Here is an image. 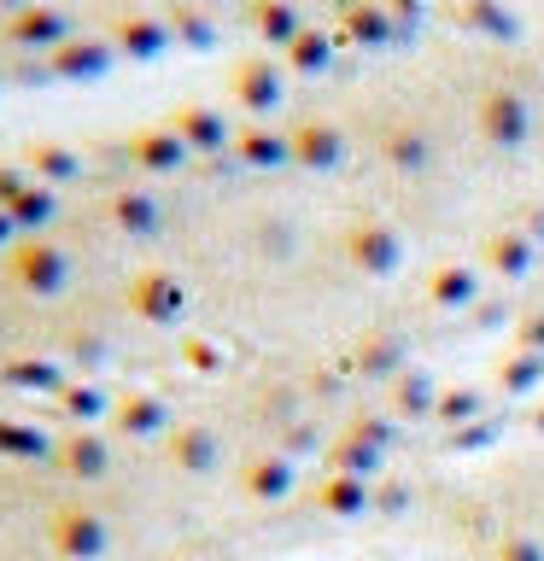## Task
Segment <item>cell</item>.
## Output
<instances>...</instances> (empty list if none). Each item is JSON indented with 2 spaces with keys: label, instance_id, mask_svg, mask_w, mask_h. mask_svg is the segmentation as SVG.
<instances>
[{
  "label": "cell",
  "instance_id": "6da1fadb",
  "mask_svg": "<svg viewBox=\"0 0 544 561\" xmlns=\"http://www.w3.org/2000/svg\"><path fill=\"white\" fill-rule=\"evenodd\" d=\"M59 30H65V24H59L53 12H42V7H30V12L12 18V42H35V47H42V42H53Z\"/></svg>",
  "mask_w": 544,
  "mask_h": 561
},
{
  "label": "cell",
  "instance_id": "7a4b0ae2",
  "mask_svg": "<svg viewBox=\"0 0 544 561\" xmlns=\"http://www.w3.org/2000/svg\"><path fill=\"white\" fill-rule=\"evenodd\" d=\"M7 7H18V0H7Z\"/></svg>",
  "mask_w": 544,
  "mask_h": 561
}]
</instances>
